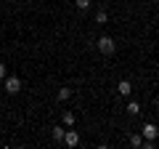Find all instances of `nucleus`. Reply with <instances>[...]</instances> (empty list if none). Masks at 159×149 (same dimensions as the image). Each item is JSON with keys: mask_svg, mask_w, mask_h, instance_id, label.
<instances>
[{"mask_svg": "<svg viewBox=\"0 0 159 149\" xmlns=\"http://www.w3.org/2000/svg\"><path fill=\"white\" fill-rule=\"evenodd\" d=\"M3 88H6V93L16 96V93L21 91V77H16V74H6V80H3Z\"/></svg>", "mask_w": 159, "mask_h": 149, "instance_id": "f03ea898", "label": "nucleus"}, {"mask_svg": "<svg viewBox=\"0 0 159 149\" xmlns=\"http://www.w3.org/2000/svg\"><path fill=\"white\" fill-rule=\"evenodd\" d=\"M141 136H143V138H148V141H154V138L159 136V128L154 125V123H146V125L141 128Z\"/></svg>", "mask_w": 159, "mask_h": 149, "instance_id": "20e7f679", "label": "nucleus"}, {"mask_svg": "<svg viewBox=\"0 0 159 149\" xmlns=\"http://www.w3.org/2000/svg\"><path fill=\"white\" fill-rule=\"evenodd\" d=\"M72 99V88H58V101H69Z\"/></svg>", "mask_w": 159, "mask_h": 149, "instance_id": "9d476101", "label": "nucleus"}, {"mask_svg": "<svg viewBox=\"0 0 159 149\" xmlns=\"http://www.w3.org/2000/svg\"><path fill=\"white\" fill-rule=\"evenodd\" d=\"M64 133H66V125H53V128H51L53 141H61V138H64Z\"/></svg>", "mask_w": 159, "mask_h": 149, "instance_id": "423d86ee", "label": "nucleus"}, {"mask_svg": "<svg viewBox=\"0 0 159 149\" xmlns=\"http://www.w3.org/2000/svg\"><path fill=\"white\" fill-rule=\"evenodd\" d=\"M61 123H64L66 128H74V123H77V117H74V112H64V115H61Z\"/></svg>", "mask_w": 159, "mask_h": 149, "instance_id": "0eeeda50", "label": "nucleus"}, {"mask_svg": "<svg viewBox=\"0 0 159 149\" xmlns=\"http://www.w3.org/2000/svg\"><path fill=\"white\" fill-rule=\"evenodd\" d=\"M106 22H109V13L103 11V8H98L96 11V24H106Z\"/></svg>", "mask_w": 159, "mask_h": 149, "instance_id": "1a4fd4ad", "label": "nucleus"}, {"mask_svg": "<svg viewBox=\"0 0 159 149\" xmlns=\"http://www.w3.org/2000/svg\"><path fill=\"white\" fill-rule=\"evenodd\" d=\"M74 6H77L80 11H85V8H90V0H74Z\"/></svg>", "mask_w": 159, "mask_h": 149, "instance_id": "f8f14e48", "label": "nucleus"}, {"mask_svg": "<svg viewBox=\"0 0 159 149\" xmlns=\"http://www.w3.org/2000/svg\"><path fill=\"white\" fill-rule=\"evenodd\" d=\"M125 109H127V115H130V117H138V115H141V104H138V101H130Z\"/></svg>", "mask_w": 159, "mask_h": 149, "instance_id": "6e6552de", "label": "nucleus"}, {"mask_svg": "<svg viewBox=\"0 0 159 149\" xmlns=\"http://www.w3.org/2000/svg\"><path fill=\"white\" fill-rule=\"evenodd\" d=\"M66 147H80V133L74 131V128H66V133H64V138H61Z\"/></svg>", "mask_w": 159, "mask_h": 149, "instance_id": "7ed1b4c3", "label": "nucleus"}, {"mask_svg": "<svg viewBox=\"0 0 159 149\" xmlns=\"http://www.w3.org/2000/svg\"><path fill=\"white\" fill-rule=\"evenodd\" d=\"M117 93L119 96H133V83L130 80H119L117 83Z\"/></svg>", "mask_w": 159, "mask_h": 149, "instance_id": "39448f33", "label": "nucleus"}, {"mask_svg": "<svg viewBox=\"0 0 159 149\" xmlns=\"http://www.w3.org/2000/svg\"><path fill=\"white\" fill-rule=\"evenodd\" d=\"M130 147H143V136L141 133H133L130 136Z\"/></svg>", "mask_w": 159, "mask_h": 149, "instance_id": "9b49d317", "label": "nucleus"}, {"mask_svg": "<svg viewBox=\"0 0 159 149\" xmlns=\"http://www.w3.org/2000/svg\"><path fill=\"white\" fill-rule=\"evenodd\" d=\"M96 48L103 53V56H114V51H117V43H114L109 35H103V37H98V40H96Z\"/></svg>", "mask_w": 159, "mask_h": 149, "instance_id": "f257e3e1", "label": "nucleus"}, {"mask_svg": "<svg viewBox=\"0 0 159 149\" xmlns=\"http://www.w3.org/2000/svg\"><path fill=\"white\" fill-rule=\"evenodd\" d=\"M6 74H8L6 72V64H0V80H6Z\"/></svg>", "mask_w": 159, "mask_h": 149, "instance_id": "ddd939ff", "label": "nucleus"}]
</instances>
